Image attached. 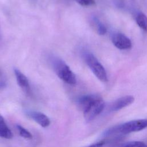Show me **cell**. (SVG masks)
Segmentation results:
<instances>
[{"label": "cell", "instance_id": "obj_1", "mask_svg": "<svg viewBox=\"0 0 147 147\" xmlns=\"http://www.w3.org/2000/svg\"><path fill=\"white\" fill-rule=\"evenodd\" d=\"M78 103L87 122L93 120L99 115L105 107L103 99L96 95L82 96L78 99Z\"/></svg>", "mask_w": 147, "mask_h": 147}, {"label": "cell", "instance_id": "obj_2", "mask_svg": "<svg viewBox=\"0 0 147 147\" xmlns=\"http://www.w3.org/2000/svg\"><path fill=\"white\" fill-rule=\"evenodd\" d=\"M147 127V119L133 120L114 126L107 130L104 136L106 137L118 134H126L136 132Z\"/></svg>", "mask_w": 147, "mask_h": 147}, {"label": "cell", "instance_id": "obj_3", "mask_svg": "<svg viewBox=\"0 0 147 147\" xmlns=\"http://www.w3.org/2000/svg\"><path fill=\"white\" fill-rule=\"evenodd\" d=\"M52 63L55 72L62 80L69 84H76V79L75 74L63 60L56 58L53 60Z\"/></svg>", "mask_w": 147, "mask_h": 147}, {"label": "cell", "instance_id": "obj_4", "mask_svg": "<svg viewBox=\"0 0 147 147\" xmlns=\"http://www.w3.org/2000/svg\"><path fill=\"white\" fill-rule=\"evenodd\" d=\"M84 57L86 63L95 76L101 82H107L108 79L106 71L95 56L91 53L87 52Z\"/></svg>", "mask_w": 147, "mask_h": 147}, {"label": "cell", "instance_id": "obj_5", "mask_svg": "<svg viewBox=\"0 0 147 147\" xmlns=\"http://www.w3.org/2000/svg\"><path fill=\"white\" fill-rule=\"evenodd\" d=\"M111 41L114 45L119 49H129L132 46L130 40L122 33H116L114 34L112 36Z\"/></svg>", "mask_w": 147, "mask_h": 147}, {"label": "cell", "instance_id": "obj_6", "mask_svg": "<svg viewBox=\"0 0 147 147\" xmlns=\"http://www.w3.org/2000/svg\"><path fill=\"white\" fill-rule=\"evenodd\" d=\"M134 100V97L131 95H126L121 97L110 104L109 107V110L110 112L119 111L131 105Z\"/></svg>", "mask_w": 147, "mask_h": 147}, {"label": "cell", "instance_id": "obj_7", "mask_svg": "<svg viewBox=\"0 0 147 147\" xmlns=\"http://www.w3.org/2000/svg\"><path fill=\"white\" fill-rule=\"evenodd\" d=\"M27 114L43 127H48L50 125L49 118L42 113L36 111H29L27 112Z\"/></svg>", "mask_w": 147, "mask_h": 147}, {"label": "cell", "instance_id": "obj_8", "mask_svg": "<svg viewBox=\"0 0 147 147\" xmlns=\"http://www.w3.org/2000/svg\"><path fill=\"white\" fill-rule=\"evenodd\" d=\"M14 72L18 86L25 93L29 94L30 92V88L26 76L18 69H14Z\"/></svg>", "mask_w": 147, "mask_h": 147}, {"label": "cell", "instance_id": "obj_9", "mask_svg": "<svg viewBox=\"0 0 147 147\" xmlns=\"http://www.w3.org/2000/svg\"><path fill=\"white\" fill-rule=\"evenodd\" d=\"M0 137L10 139L13 137V134L6 125L3 118L0 115Z\"/></svg>", "mask_w": 147, "mask_h": 147}, {"label": "cell", "instance_id": "obj_10", "mask_svg": "<svg viewBox=\"0 0 147 147\" xmlns=\"http://www.w3.org/2000/svg\"><path fill=\"white\" fill-rule=\"evenodd\" d=\"M137 24L143 30L147 32V16L143 13H139L136 19Z\"/></svg>", "mask_w": 147, "mask_h": 147}, {"label": "cell", "instance_id": "obj_11", "mask_svg": "<svg viewBox=\"0 0 147 147\" xmlns=\"http://www.w3.org/2000/svg\"><path fill=\"white\" fill-rule=\"evenodd\" d=\"M92 21L93 22L94 26L96 29V30L97 31V33L99 35H104L106 33V28L97 18H93Z\"/></svg>", "mask_w": 147, "mask_h": 147}, {"label": "cell", "instance_id": "obj_12", "mask_svg": "<svg viewBox=\"0 0 147 147\" xmlns=\"http://www.w3.org/2000/svg\"><path fill=\"white\" fill-rule=\"evenodd\" d=\"M17 128L18 130L20 135L21 137H22L24 138L28 139V140H30V139L32 138V134L29 131H28L26 129L23 127L22 126L18 125H17Z\"/></svg>", "mask_w": 147, "mask_h": 147}, {"label": "cell", "instance_id": "obj_13", "mask_svg": "<svg viewBox=\"0 0 147 147\" xmlns=\"http://www.w3.org/2000/svg\"><path fill=\"white\" fill-rule=\"evenodd\" d=\"M122 147H147V145L142 141H134L125 144Z\"/></svg>", "mask_w": 147, "mask_h": 147}, {"label": "cell", "instance_id": "obj_14", "mask_svg": "<svg viewBox=\"0 0 147 147\" xmlns=\"http://www.w3.org/2000/svg\"><path fill=\"white\" fill-rule=\"evenodd\" d=\"M76 1L79 4L84 6H92L95 3V0H76Z\"/></svg>", "mask_w": 147, "mask_h": 147}, {"label": "cell", "instance_id": "obj_15", "mask_svg": "<svg viewBox=\"0 0 147 147\" xmlns=\"http://www.w3.org/2000/svg\"><path fill=\"white\" fill-rule=\"evenodd\" d=\"M105 144V140H101L99 142L92 144L88 146L87 147H103Z\"/></svg>", "mask_w": 147, "mask_h": 147}, {"label": "cell", "instance_id": "obj_16", "mask_svg": "<svg viewBox=\"0 0 147 147\" xmlns=\"http://www.w3.org/2000/svg\"><path fill=\"white\" fill-rule=\"evenodd\" d=\"M1 75L0 74V88L2 87L3 86H5V82L3 80V79H2L1 77Z\"/></svg>", "mask_w": 147, "mask_h": 147}]
</instances>
